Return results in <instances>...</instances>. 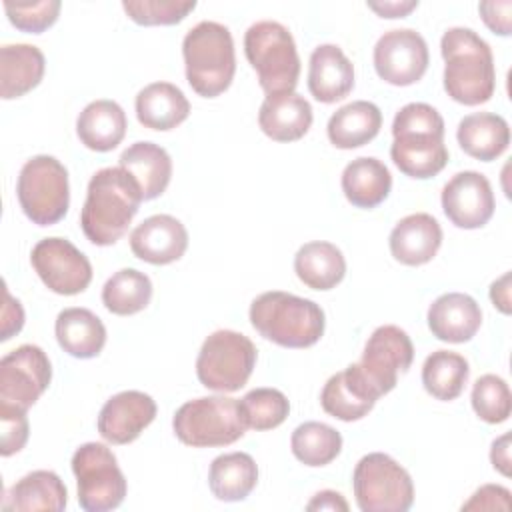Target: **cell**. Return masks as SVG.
I'll return each instance as SVG.
<instances>
[{"label":"cell","mask_w":512,"mask_h":512,"mask_svg":"<svg viewBox=\"0 0 512 512\" xmlns=\"http://www.w3.org/2000/svg\"><path fill=\"white\" fill-rule=\"evenodd\" d=\"M412 360L414 346L410 336L394 324H384L368 336L362 358L356 366L380 398L396 386L398 374L406 372Z\"/></svg>","instance_id":"7c38bea8"},{"label":"cell","mask_w":512,"mask_h":512,"mask_svg":"<svg viewBox=\"0 0 512 512\" xmlns=\"http://www.w3.org/2000/svg\"><path fill=\"white\" fill-rule=\"evenodd\" d=\"M490 460L494 470H498L504 476H510V434H502L492 442Z\"/></svg>","instance_id":"7dc6e473"},{"label":"cell","mask_w":512,"mask_h":512,"mask_svg":"<svg viewBox=\"0 0 512 512\" xmlns=\"http://www.w3.org/2000/svg\"><path fill=\"white\" fill-rule=\"evenodd\" d=\"M60 0H40V2H4V10L12 26L22 32L42 34L48 30L60 14Z\"/></svg>","instance_id":"60d3db41"},{"label":"cell","mask_w":512,"mask_h":512,"mask_svg":"<svg viewBox=\"0 0 512 512\" xmlns=\"http://www.w3.org/2000/svg\"><path fill=\"white\" fill-rule=\"evenodd\" d=\"M478 12L484 20V24L500 36H508L512 30V2L500 0V2H480Z\"/></svg>","instance_id":"ee69618b"},{"label":"cell","mask_w":512,"mask_h":512,"mask_svg":"<svg viewBox=\"0 0 512 512\" xmlns=\"http://www.w3.org/2000/svg\"><path fill=\"white\" fill-rule=\"evenodd\" d=\"M394 260L406 266L430 262L442 244V228L432 214L416 212L396 222L388 238Z\"/></svg>","instance_id":"44dd1931"},{"label":"cell","mask_w":512,"mask_h":512,"mask_svg":"<svg viewBox=\"0 0 512 512\" xmlns=\"http://www.w3.org/2000/svg\"><path fill=\"white\" fill-rule=\"evenodd\" d=\"M52 366L36 344H22L0 360V402L30 408L46 392Z\"/></svg>","instance_id":"5bb4252c"},{"label":"cell","mask_w":512,"mask_h":512,"mask_svg":"<svg viewBox=\"0 0 512 512\" xmlns=\"http://www.w3.org/2000/svg\"><path fill=\"white\" fill-rule=\"evenodd\" d=\"M0 424H2V448L4 458L20 452L28 442V416L26 408L0 402Z\"/></svg>","instance_id":"b9f144b4"},{"label":"cell","mask_w":512,"mask_h":512,"mask_svg":"<svg viewBox=\"0 0 512 512\" xmlns=\"http://www.w3.org/2000/svg\"><path fill=\"white\" fill-rule=\"evenodd\" d=\"M250 322L262 338L282 348L314 346L326 326L320 304L282 290L256 296L250 304Z\"/></svg>","instance_id":"277c9868"},{"label":"cell","mask_w":512,"mask_h":512,"mask_svg":"<svg viewBox=\"0 0 512 512\" xmlns=\"http://www.w3.org/2000/svg\"><path fill=\"white\" fill-rule=\"evenodd\" d=\"M238 408L246 428L262 432L278 428L288 418L290 402L276 388H254L238 400Z\"/></svg>","instance_id":"74e56055"},{"label":"cell","mask_w":512,"mask_h":512,"mask_svg":"<svg viewBox=\"0 0 512 512\" xmlns=\"http://www.w3.org/2000/svg\"><path fill=\"white\" fill-rule=\"evenodd\" d=\"M490 300L500 312L510 314V272L502 274L496 282H492Z\"/></svg>","instance_id":"681fc988"},{"label":"cell","mask_w":512,"mask_h":512,"mask_svg":"<svg viewBox=\"0 0 512 512\" xmlns=\"http://www.w3.org/2000/svg\"><path fill=\"white\" fill-rule=\"evenodd\" d=\"M440 202L446 218L464 230H476L488 224L496 208L488 178L474 170L454 174L444 184Z\"/></svg>","instance_id":"2e32d148"},{"label":"cell","mask_w":512,"mask_h":512,"mask_svg":"<svg viewBox=\"0 0 512 512\" xmlns=\"http://www.w3.org/2000/svg\"><path fill=\"white\" fill-rule=\"evenodd\" d=\"M456 138L468 156L490 162L506 152L510 144V128L498 114L474 112L458 122Z\"/></svg>","instance_id":"f546056e"},{"label":"cell","mask_w":512,"mask_h":512,"mask_svg":"<svg viewBox=\"0 0 512 512\" xmlns=\"http://www.w3.org/2000/svg\"><path fill=\"white\" fill-rule=\"evenodd\" d=\"M16 194L22 212L34 224L52 226L66 216L70 206L68 170L54 156H32L18 174Z\"/></svg>","instance_id":"ba28073f"},{"label":"cell","mask_w":512,"mask_h":512,"mask_svg":"<svg viewBox=\"0 0 512 512\" xmlns=\"http://www.w3.org/2000/svg\"><path fill=\"white\" fill-rule=\"evenodd\" d=\"M126 114L114 100L90 102L76 120V134L80 142L94 152L114 150L126 136Z\"/></svg>","instance_id":"484cf974"},{"label":"cell","mask_w":512,"mask_h":512,"mask_svg":"<svg viewBox=\"0 0 512 512\" xmlns=\"http://www.w3.org/2000/svg\"><path fill=\"white\" fill-rule=\"evenodd\" d=\"M30 262L40 280L56 294L74 296L88 288L92 280V264L66 238H44L30 254Z\"/></svg>","instance_id":"4fadbf2b"},{"label":"cell","mask_w":512,"mask_h":512,"mask_svg":"<svg viewBox=\"0 0 512 512\" xmlns=\"http://www.w3.org/2000/svg\"><path fill=\"white\" fill-rule=\"evenodd\" d=\"M306 510H348V502L340 492L334 490H322L312 496V500L306 504Z\"/></svg>","instance_id":"c3c4849f"},{"label":"cell","mask_w":512,"mask_h":512,"mask_svg":"<svg viewBox=\"0 0 512 512\" xmlns=\"http://www.w3.org/2000/svg\"><path fill=\"white\" fill-rule=\"evenodd\" d=\"M392 136L390 158L402 174L426 180L442 172L448 164L444 118L434 106L426 102L402 106L394 116Z\"/></svg>","instance_id":"7a4b0ae2"},{"label":"cell","mask_w":512,"mask_h":512,"mask_svg":"<svg viewBox=\"0 0 512 512\" xmlns=\"http://www.w3.org/2000/svg\"><path fill=\"white\" fill-rule=\"evenodd\" d=\"M186 80L198 96L216 98L234 80L236 54L230 30L214 20L192 26L182 40Z\"/></svg>","instance_id":"5b68a950"},{"label":"cell","mask_w":512,"mask_h":512,"mask_svg":"<svg viewBox=\"0 0 512 512\" xmlns=\"http://www.w3.org/2000/svg\"><path fill=\"white\" fill-rule=\"evenodd\" d=\"M392 190V174L386 164L372 156H360L342 172V192L356 208H376Z\"/></svg>","instance_id":"83f0119b"},{"label":"cell","mask_w":512,"mask_h":512,"mask_svg":"<svg viewBox=\"0 0 512 512\" xmlns=\"http://www.w3.org/2000/svg\"><path fill=\"white\" fill-rule=\"evenodd\" d=\"M382 126V112L368 100H354L338 108L326 126L328 140L340 150H352L376 138Z\"/></svg>","instance_id":"1f68e13d"},{"label":"cell","mask_w":512,"mask_h":512,"mask_svg":"<svg viewBox=\"0 0 512 512\" xmlns=\"http://www.w3.org/2000/svg\"><path fill=\"white\" fill-rule=\"evenodd\" d=\"M470 376L468 360L450 350H436L432 352L422 366V384L424 390L442 402L456 400Z\"/></svg>","instance_id":"e575fe53"},{"label":"cell","mask_w":512,"mask_h":512,"mask_svg":"<svg viewBox=\"0 0 512 512\" xmlns=\"http://www.w3.org/2000/svg\"><path fill=\"white\" fill-rule=\"evenodd\" d=\"M78 502L86 512H108L122 504L128 484L106 444L86 442L72 456Z\"/></svg>","instance_id":"8fae6325"},{"label":"cell","mask_w":512,"mask_h":512,"mask_svg":"<svg viewBox=\"0 0 512 512\" xmlns=\"http://www.w3.org/2000/svg\"><path fill=\"white\" fill-rule=\"evenodd\" d=\"M428 44L412 28L384 32L374 46L376 74L392 86H410L428 70Z\"/></svg>","instance_id":"9a60e30c"},{"label":"cell","mask_w":512,"mask_h":512,"mask_svg":"<svg viewBox=\"0 0 512 512\" xmlns=\"http://www.w3.org/2000/svg\"><path fill=\"white\" fill-rule=\"evenodd\" d=\"M440 52L444 58V90L454 102L478 106L494 96V56L488 42L472 28H448L442 34Z\"/></svg>","instance_id":"3957f363"},{"label":"cell","mask_w":512,"mask_h":512,"mask_svg":"<svg viewBox=\"0 0 512 512\" xmlns=\"http://www.w3.org/2000/svg\"><path fill=\"white\" fill-rule=\"evenodd\" d=\"M244 54L258 74L266 96L294 92L300 58L290 30L274 20H260L244 34Z\"/></svg>","instance_id":"8992f818"},{"label":"cell","mask_w":512,"mask_h":512,"mask_svg":"<svg viewBox=\"0 0 512 512\" xmlns=\"http://www.w3.org/2000/svg\"><path fill=\"white\" fill-rule=\"evenodd\" d=\"M142 200L138 182L122 166L98 170L88 182L80 212L84 236L96 246H112L126 234Z\"/></svg>","instance_id":"6da1fadb"},{"label":"cell","mask_w":512,"mask_h":512,"mask_svg":"<svg viewBox=\"0 0 512 512\" xmlns=\"http://www.w3.org/2000/svg\"><path fill=\"white\" fill-rule=\"evenodd\" d=\"M258 466L246 452H228L212 460L208 470L210 492L222 502H240L256 488Z\"/></svg>","instance_id":"836d02e7"},{"label":"cell","mask_w":512,"mask_h":512,"mask_svg":"<svg viewBox=\"0 0 512 512\" xmlns=\"http://www.w3.org/2000/svg\"><path fill=\"white\" fill-rule=\"evenodd\" d=\"M354 88V66L336 44H320L310 54L308 90L322 102L332 104L346 98Z\"/></svg>","instance_id":"7402d4cb"},{"label":"cell","mask_w":512,"mask_h":512,"mask_svg":"<svg viewBox=\"0 0 512 512\" xmlns=\"http://www.w3.org/2000/svg\"><path fill=\"white\" fill-rule=\"evenodd\" d=\"M376 400L378 396L358 370L356 362L330 376L320 392L324 412L344 422L364 418L374 408Z\"/></svg>","instance_id":"ffe728a7"},{"label":"cell","mask_w":512,"mask_h":512,"mask_svg":"<svg viewBox=\"0 0 512 512\" xmlns=\"http://www.w3.org/2000/svg\"><path fill=\"white\" fill-rule=\"evenodd\" d=\"M156 402L140 390H124L104 402L98 414V432L110 444L134 442L156 418Z\"/></svg>","instance_id":"e0dca14e"},{"label":"cell","mask_w":512,"mask_h":512,"mask_svg":"<svg viewBox=\"0 0 512 512\" xmlns=\"http://www.w3.org/2000/svg\"><path fill=\"white\" fill-rule=\"evenodd\" d=\"M292 454L306 466H326L342 450V436L324 422H304L294 428L290 438Z\"/></svg>","instance_id":"8d00e7d4"},{"label":"cell","mask_w":512,"mask_h":512,"mask_svg":"<svg viewBox=\"0 0 512 512\" xmlns=\"http://www.w3.org/2000/svg\"><path fill=\"white\" fill-rule=\"evenodd\" d=\"M188 248L184 224L170 214H154L130 232V250L136 258L164 266L180 260Z\"/></svg>","instance_id":"ac0fdd59"},{"label":"cell","mask_w":512,"mask_h":512,"mask_svg":"<svg viewBox=\"0 0 512 512\" xmlns=\"http://www.w3.org/2000/svg\"><path fill=\"white\" fill-rule=\"evenodd\" d=\"M294 272L298 280L312 290H332L346 274V260L336 244L314 240L298 248Z\"/></svg>","instance_id":"d6a6232c"},{"label":"cell","mask_w":512,"mask_h":512,"mask_svg":"<svg viewBox=\"0 0 512 512\" xmlns=\"http://www.w3.org/2000/svg\"><path fill=\"white\" fill-rule=\"evenodd\" d=\"M46 60L38 46L4 44L0 48V96L20 98L36 88L44 76Z\"/></svg>","instance_id":"f1b7e54d"},{"label":"cell","mask_w":512,"mask_h":512,"mask_svg":"<svg viewBox=\"0 0 512 512\" xmlns=\"http://www.w3.org/2000/svg\"><path fill=\"white\" fill-rule=\"evenodd\" d=\"M152 298L150 278L136 268L114 272L102 288V304L116 316H132L142 312Z\"/></svg>","instance_id":"d590c367"},{"label":"cell","mask_w":512,"mask_h":512,"mask_svg":"<svg viewBox=\"0 0 512 512\" xmlns=\"http://www.w3.org/2000/svg\"><path fill=\"white\" fill-rule=\"evenodd\" d=\"M418 6V0H390V2H368V8L382 18H404Z\"/></svg>","instance_id":"bcb514c9"},{"label":"cell","mask_w":512,"mask_h":512,"mask_svg":"<svg viewBox=\"0 0 512 512\" xmlns=\"http://www.w3.org/2000/svg\"><path fill=\"white\" fill-rule=\"evenodd\" d=\"M190 114V102L172 82H152L136 94V118L150 130H172Z\"/></svg>","instance_id":"cb8c5ba5"},{"label":"cell","mask_w":512,"mask_h":512,"mask_svg":"<svg viewBox=\"0 0 512 512\" xmlns=\"http://www.w3.org/2000/svg\"><path fill=\"white\" fill-rule=\"evenodd\" d=\"M510 508V490L498 484H486L478 488L468 502L462 504V510H508Z\"/></svg>","instance_id":"7bdbcfd3"},{"label":"cell","mask_w":512,"mask_h":512,"mask_svg":"<svg viewBox=\"0 0 512 512\" xmlns=\"http://www.w3.org/2000/svg\"><path fill=\"white\" fill-rule=\"evenodd\" d=\"M124 12L140 26H172L182 22L194 8V0H124Z\"/></svg>","instance_id":"ab89813d"},{"label":"cell","mask_w":512,"mask_h":512,"mask_svg":"<svg viewBox=\"0 0 512 512\" xmlns=\"http://www.w3.org/2000/svg\"><path fill=\"white\" fill-rule=\"evenodd\" d=\"M352 488L362 512H406L414 502L410 474L384 452H372L358 460Z\"/></svg>","instance_id":"30bf717a"},{"label":"cell","mask_w":512,"mask_h":512,"mask_svg":"<svg viewBox=\"0 0 512 512\" xmlns=\"http://www.w3.org/2000/svg\"><path fill=\"white\" fill-rule=\"evenodd\" d=\"M472 408L488 424L506 422L512 410V394L504 378L496 374L480 376L472 386Z\"/></svg>","instance_id":"f35d334b"},{"label":"cell","mask_w":512,"mask_h":512,"mask_svg":"<svg viewBox=\"0 0 512 512\" xmlns=\"http://www.w3.org/2000/svg\"><path fill=\"white\" fill-rule=\"evenodd\" d=\"M24 326V310L20 306L18 300H14L8 292V288L4 286V306H2V336L0 340L6 342L10 340L14 334H18Z\"/></svg>","instance_id":"f6af8a7d"},{"label":"cell","mask_w":512,"mask_h":512,"mask_svg":"<svg viewBox=\"0 0 512 512\" xmlns=\"http://www.w3.org/2000/svg\"><path fill=\"white\" fill-rule=\"evenodd\" d=\"M176 438L192 448L228 446L248 430L238 408V400L230 396H202L184 402L174 418Z\"/></svg>","instance_id":"52a82bcc"},{"label":"cell","mask_w":512,"mask_h":512,"mask_svg":"<svg viewBox=\"0 0 512 512\" xmlns=\"http://www.w3.org/2000/svg\"><path fill=\"white\" fill-rule=\"evenodd\" d=\"M312 120V106L298 92L266 96L258 112L260 130L276 142L300 140L310 130Z\"/></svg>","instance_id":"603a6c76"},{"label":"cell","mask_w":512,"mask_h":512,"mask_svg":"<svg viewBox=\"0 0 512 512\" xmlns=\"http://www.w3.org/2000/svg\"><path fill=\"white\" fill-rule=\"evenodd\" d=\"M254 342L234 330L212 332L196 358V376L202 386L214 392L240 390L256 366Z\"/></svg>","instance_id":"9c48e42d"},{"label":"cell","mask_w":512,"mask_h":512,"mask_svg":"<svg viewBox=\"0 0 512 512\" xmlns=\"http://www.w3.org/2000/svg\"><path fill=\"white\" fill-rule=\"evenodd\" d=\"M54 332L60 348L82 360L98 356L106 344V328L88 308H64L56 316Z\"/></svg>","instance_id":"4316f807"},{"label":"cell","mask_w":512,"mask_h":512,"mask_svg":"<svg viewBox=\"0 0 512 512\" xmlns=\"http://www.w3.org/2000/svg\"><path fill=\"white\" fill-rule=\"evenodd\" d=\"M66 502L68 490L60 476L52 470H34L10 486L2 500V508L18 512H60L66 508Z\"/></svg>","instance_id":"d4e9b609"},{"label":"cell","mask_w":512,"mask_h":512,"mask_svg":"<svg viewBox=\"0 0 512 512\" xmlns=\"http://www.w3.org/2000/svg\"><path fill=\"white\" fill-rule=\"evenodd\" d=\"M430 332L450 344H462L474 338L482 324V310L478 302L464 292H446L438 296L428 308Z\"/></svg>","instance_id":"d6986e66"},{"label":"cell","mask_w":512,"mask_h":512,"mask_svg":"<svg viewBox=\"0 0 512 512\" xmlns=\"http://www.w3.org/2000/svg\"><path fill=\"white\" fill-rule=\"evenodd\" d=\"M120 166L134 176L144 200L164 194L172 178L170 154L154 142H134L120 154Z\"/></svg>","instance_id":"4dcf8cb0"}]
</instances>
